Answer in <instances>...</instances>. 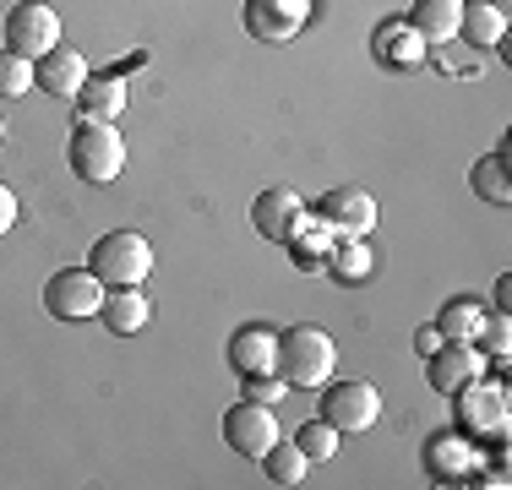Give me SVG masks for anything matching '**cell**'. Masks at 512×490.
I'll use <instances>...</instances> for the list:
<instances>
[{
	"label": "cell",
	"instance_id": "obj_1",
	"mask_svg": "<svg viewBox=\"0 0 512 490\" xmlns=\"http://www.w3.org/2000/svg\"><path fill=\"white\" fill-rule=\"evenodd\" d=\"M333 365H338V343L322 333V327L300 322L289 333H278V376L289 387L311 392V387H327L333 382Z\"/></svg>",
	"mask_w": 512,
	"mask_h": 490
},
{
	"label": "cell",
	"instance_id": "obj_2",
	"mask_svg": "<svg viewBox=\"0 0 512 490\" xmlns=\"http://www.w3.org/2000/svg\"><path fill=\"white\" fill-rule=\"evenodd\" d=\"M66 164H71V175H82L88 186H109V180H120V169H126V137H120L115 126H104V120H77Z\"/></svg>",
	"mask_w": 512,
	"mask_h": 490
},
{
	"label": "cell",
	"instance_id": "obj_3",
	"mask_svg": "<svg viewBox=\"0 0 512 490\" xmlns=\"http://www.w3.org/2000/svg\"><path fill=\"white\" fill-rule=\"evenodd\" d=\"M88 267L99 273L104 289L142 284V278L153 273V245H148V235H137V229H109V235L93 240Z\"/></svg>",
	"mask_w": 512,
	"mask_h": 490
},
{
	"label": "cell",
	"instance_id": "obj_4",
	"mask_svg": "<svg viewBox=\"0 0 512 490\" xmlns=\"http://www.w3.org/2000/svg\"><path fill=\"white\" fill-rule=\"evenodd\" d=\"M44 311L55 322H88V316L104 311V284L93 267H60V273L44 278Z\"/></svg>",
	"mask_w": 512,
	"mask_h": 490
},
{
	"label": "cell",
	"instance_id": "obj_5",
	"mask_svg": "<svg viewBox=\"0 0 512 490\" xmlns=\"http://www.w3.org/2000/svg\"><path fill=\"white\" fill-rule=\"evenodd\" d=\"M458 398V420H463V431H474L480 441H507L512 431V392L507 382H469L463 392H453Z\"/></svg>",
	"mask_w": 512,
	"mask_h": 490
},
{
	"label": "cell",
	"instance_id": "obj_6",
	"mask_svg": "<svg viewBox=\"0 0 512 490\" xmlns=\"http://www.w3.org/2000/svg\"><path fill=\"white\" fill-rule=\"evenodd\" d=\"M322 420L333 425L338 436H365L376 420H382V392L371 382H338L322 392Z\"/></svg>",
	"mask_w": 512,
	"mask_h": 490
},
{
	"label": "cell",
	"instance_id": "obj_7",
	"mask_svg": "<svg viewBox=\"0 0 512 490\" xmlns=\"http://www.w3.org/2000/svg\"><path fill=\"white\" fill-rule=\"evenodd\" d=\"M60 44V11L44 6V0H17L6 11V49L28 60H44L50 49Z\"/></svg>",
	"mask_w": 512,
	"mask_h": 490
},
{
	"label": "cell",
	"instance_id": "obj_8",
	"mask_svg": "<svg viewBox=\"0 0 512 490\" xmlns=\"http://www.w3.org/2000/svg\"><path fill=\"white\" fill-rule=\"evenodd\" d=\"M316 213L333 224L338 240H365L376 229V196L365 186H333L322 202H316Z\"/></svg>",
	"mask_w": 512,
	"mask_h": 490
},
{
	"label": "cell",
	"instance_id": "obj_9",
	"mask_svg": "<svg viewBox=\"0 0 512 490\" xmlns=\"http://www.w3.org/2000/svg\"><path fill=\"white\" fill-rule=\"evenodd\" d=\"M311 22V0H246V33L262 44H289Z\"/></svg>",
	"mask_w": 512,
	"mask_h": 490
},
{
	"label": "cell",
	"instance_id": "obj_10",
	"mask_svg": "<svg viewBox=\"0 0 512 490\" xmlns=\"http://www.w3.org/2000/svg\"><path fill=\"white\" fill-rule=\"evenodd\" d=\"M224 441L240 452V458H262L267 447L278 441V420H273V403H235V409L224 414Z\"/></svg>",
	"mask_w": 512,
	"mask_h": 490
},
{
	"label": "cell",
	"instance_id": "obj_11",
	"mask_svg": "<svg viewBox=\"0 0 512 490\" xmlns=\"http://www.w3.org/2000/svg\"><path fill=\"white\" fill-rule=\"evenodd\" d=\"M284 245H289V256H295L300 273H322L327 256H333V245H338V235H333V224H327L316 207L311 213L300 207V213L289 218V229H284Z\"/></svg>",
	"mask_w": 512,
	"mask_h": 490
},
{
	"label": "cell",
	"instance_id": "obj_12",
	"mask_svg": "<svg viewBox=\"0 0 512 490\" xmlns=\"http://www.w3.org/2000/svg\"><path fill=\"white\" fill-rule=\"evenodd\" d=\"M485 376V349H474V343H442V349L431 354V392H463L469 382H480Z\"/></svg>",
	"mask_w": 512,
	"mask_h": 490
},
{
	"label": "cell",
	"instance_id": "obj_13",
	"mask_svg": "<svg viewBox=\"0 0 512 490\" xmlns=\"http://www.w3.org/2000/svg\"><path fill=\"white\" fill-rule=\"evenodd\" d=\"M229 365H235L240 376L278 371V333H273V327H262V322L240 327V333L229 338Z\"/></svg>",
	"mask_w": 512,
	"mask_h": 490
},
{
	"label": "cell",
	"instance_id": "obj_14",
	"mask_svg": "<svg viewBox=\"0 0 512 490\" xmlns=\"http://www.w3.org/2000/svg\"><path fill=\"white\" fill-rule=\"evenodd\" d=\"M99 322H104L115 338H131V333H142V327L153 322V300L142 294V284L104 289V311H99Z\"/></svg>",
	"mask_w": 512,
	"mask_h": 490
},
{
	"label": "cell",
	"instance_id": "obj_15",
	"mask_svg": "<svg viewBox=\"0 0 512 490\" xmlns=\"http://www.w3.org/2000/svg\"><path fill=\"white\" fill-rule=\"evenodd\" d=\"M39 66V88L55 93V98H77L82 88H88V60L77 55L71 44H55L44 60H33Z\"/></svg>",
	"mask_w": 512,
	"mask_h": 490
},
{
	"label": "cell",
	"instance_id": "obj_16",
	"mask_svg": "<svg viewBox=\"0 0 512 490\" xmlns=\"http://www.w3.org/2000/svg\"><path fill=\"white\" fill-rule=\"evenodd\" d=\"M371 49H376V60H382V66H398V71L425 66V55H431V44H425L409 22H382V28L371 33Z\"/></svg>",
	"mask_w": 512,
	"mask_h": 490
},
{
	"label": "cell",
	"instance_id": "obj_17",
	"mask_svg": "<svg viewBox=\"0 0 512 490\" xmlns=\"http://www.w3.org/2000/svg\"><path fill=\"white\" fill-rule=\"evenodd\" d=\"M425 469H431L436 480H469V474H480V447H474L469 436H431Z\"/></svg>",
	"mask_w": 512,
	"mask_h": 490
},
{
	"label": "cell",
	"instance_id": "obj_18",
	"mask_svg": "<svg viewBox=\"0 0 512 490\" xmlns=\"http://www.w3.org/2000/svg\"><path fill=\"white\" fill-rule=\"evenodd\" d=\"M458 22H463V0H414V11H409V28L420 33L431 49L453 44Z\"/></svg>",
	"mask_w": 512,
	"mask_h": 490
},
{
	"label": "cell",
	"instance_id": "obj_19",
	"mask_svg": "<svg viewBox=\"0 0 512 490\" xmlns=\"http://www.w3.org/2000/svg\"><path fill=\"white\" fill-rule=\"evenodd\" d=\"M458 39L469 49H491L507 39V11L496 0H463V22H458Z\"/></svg>",
	"mask_w": 512,
	"mask_h": 490
},
{
	"label": "cell",
	"instance_id": "obj_20",
	"mask_svg": "<svg viewBox=\"0 0 512 490\" xmlns=\"http://www.w3.org/2000/svg\"><path fill=\"white\" fill-rule=\"evenodd\" d=\"M300 207H306V202H300V196L289 191V186H273V191H262V196L251 202V224H256V235H262V240H284L289 218H295Z\"/></svg>",
	"mask_w": 512,
	"mask_h": 490
},
{
	"label": "cell",
	"instance_id": "obj_21",
	"mask_svg": "<svg viewBox=\"0 0 512 490\" xmlns=\"http://www.w3.org/2000/svg\"><path fill=\"white\" fill-rule=\"evenodd\" d=\"M126 82L120 77H88V88L77 93V115L82 120H104V126H115L120 109H126Z\"/></svg>",
	"mask_w": 512,
	"mask_h": 490
},
{
	"label": "cell",
	"instance_id": "obj_22",
	"mask_svg": "<svg viewBox=\"0 0 512 490\" xmlns=\"http://www.w3.org/2000/svg\"><path fill=\"white\" fill-rule=\"evenodd\" d=\"M256 463H262V474L273 485H306V469H311V458L300 452V441H284V436H278Z\"/></svg>",
	"mask_w": 512,
	"mask_h": 490
},
{
	"label": "cell",
	"instance_id": "obj_23",
	"mask_svg": "<svg viewBox=\"0 0 512 490\" xmlns=\"http://www.w3.org/2000/svg\"><path fill=\"white\" fill-rule=\"evenodd\" d=\"M469 186L474 196H485V202H512V180H507V147H496V153H485L480 164L469 169Z\"/></svg>",
	"mask_w": 512,
	"mask_h": 490
},
{
	"label": "cell",
	"instance_id": "obj_24",
	"mask_svg": "<svg viewBox=\"0 0 512 490\" xmlns=\"http://www.w3.org/2000/svg\"><path fill=\"white\" fill-rule=\"evenodd\" d=\"M327 273L338 278V284H365V278L376 273V256L365 240H338L333 256H327Z\"/></svg>",
	"mask_w": 512,
	"mask_h": 490
},
{
	"label": "cell",
	"instance_id": "obj_25",
	"mask_svg": "<svg viewBox=\"0 0 512 490\" xmlns=\"http://www.w3.org/2000/svg\"><path fill=\"white\" fill-rule=\"evenodd\" d=\"M480 327H485V311L474 300H453V305H442V316H436V333H442L447 343H474Z\"/></svg>",
	"mask_w": 512,
	"mask_h": 490
},
{
	"label": "cell",
	"instance_id": "obj_26",
	"mask_svg": "<svg viewBox=\"0 0 512 490\" xmlns=\"http://www.w3.org/2000/svg\"><path fill=\"white\" fill-rule=\"evenodd\" d=\"M39 88V66L17 49H0V98H28Z\"/></svg>",
	"mask_w": 512,
	"mask_h": 490
},
{
	"label": "cell",
	"instance_id": "obj_27",
	"mask_svg": "<svg viewBox=\"0 0 512 490\" xmlns=\"http://www.w3.org/2000/svg\"><path fill=\"white\" fill-rule=\"evenodd\" d=\"M295 441H300V452H306L311 463H327V458H333V452H338V431H333V425L322 420V414L300 425V436H295Z\"/></svg>",
	"mask_w": 512,
	"mask_h": 490
},
{
	"label": "cell",
	"instance_id": "obj_28",
	"mask_svg": "<svg viewBox=\"0 0 512 490\" xmlns=\"http://www.w3.org/2000/svg\"><path fill=\"white\" fill-rule=\"evenodd\" d=\"M474 343H485L496 360H507V354H512V322H507V311L485 316V327H480V338H474Z\"/></svg>",
	"mask_w": 512,
	"mask_h": 490
},
{
	"label": "cell",
	"instance_id": "obj_29",
	"mask_svg": "<svg viewBox=\"0 0 512 490\" xmlns=\"http://www.w3.org/2000/svg\"><path fill=\"white\" fill-rule=\"evenodd\" d=\"M289 392V382L278 371H267V376H246V398H256V403H278Z\"/></svg>",
	"mask_w": 512,
	"mask_h": 490
},
{
	"label": "cell",
	"instance_id": "obj_30",
	"mask_svg": "<svg viewBox=\"0 0 512 490\" xmlns=\"http://www.w3.org/2000/svg\"><path fill=\"white\" fill-rule=\"evenodd\" d=\"M17 218H22L17 191H11V186H0V235H11V229H17Z\"/></svg>",
	"mask_w": 512,
	"mask_h": 490
},
{
	"label": "cell",
	"instance_id": "obj_31",
	"mask_svg": "<svg viewBox=\"0 0 512 490\" xmlns=\"http://www.w3.org/2000/svg\"><path fill=\"white\" fill-rule=\"evenodd\" d=\"M442 343H447V338H442V333H436V322H425V327H420V333H414V349H420V354H425V360H431V354H436V349H442Z\"/></svg>",
	"mask_w": 512,
	"mask_h": 490
},
{
	"label": "cell",
	"instance_id": "obj_32",
	"mask_svg": "<svg viewBox=\"0 0 512 490\" xmlns=\"http://www.w3.org/2000/svg\"><path fill=\"white\" fill-rule=\"evenodd\" d=\"M485 490H507V463H496V469H485Z\"/></svg>",
	"mask_w": 512,
	"mask_h": 490
},
{
	"label": "cell",
	"instance_id": "obj_33",
	"mask_svg": "<svg viewBox=\"0 0 512 490\" xmlns=\"http://www.w3.org/2000/svg\"><path fill=\"white\" fill-rule=\"evenodd\" d=\"M512 305V278H496V311H507Z\"/></svg>",
	"mask_w": 512,
	"mask_h": 490
},
{
	"label": "cell",
	"instance_id": "obj_34",
	"mask_svg": "<svg viewBox=\"0 0 512 490\" xmlns=\"http://www.w3.org/2000/svg\"><path fill=\"white\" fill-rule=\"evenodd\" d=\"M0 142H6V115H0Z\"/></svg>",
	"mask_w": 512,
	"mask_h": 490
}]
</instances>
